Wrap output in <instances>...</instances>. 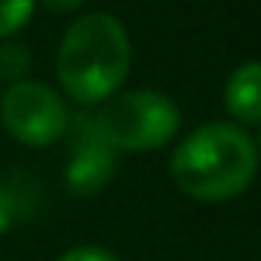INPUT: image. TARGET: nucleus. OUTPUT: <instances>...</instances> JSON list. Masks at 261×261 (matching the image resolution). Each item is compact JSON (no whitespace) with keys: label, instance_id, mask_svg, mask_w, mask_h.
Segmentation results:
<instances>
[{"label":"nucleus","instance_id":"nucleus-7","mask_svg":"<svg viewBox=\"0 0 261 261\" xmlns=\"http://www.w3.org/2000/svg\"><path fill=\"white\" fill-rule=\"evenodd\" d=\"M31 13H34V0H0V40L22 31Z\"/></svg>","mask_w":261,"mask_h":261},{"label":"nucleus","instance_id":"nucleus-5","mask_svg":"<svg viewBox=\"0 0 261 261\" xmlns=\"http://www.w3.org/2000/svg\"><path fill=\"white\" fill-rule=\"evenodd\" d=\"M71 133V148H68V166H65V181L68 191L77 197H92L108 188L117 169V151L101 139L95 117L80 114L68 123ZM65 133V136H68Z\"/></svg>","mask_w":261,"mask_h":261},{"label":"nucleus","instance_id":"nucleus-11","mask_svg":"<svg viewBox=\"0 0 261 261\" xmlns=\"http://www.w3.org/2000/svg\"><path fill=\"white\" fill-rule=\"evenodd\" d=\"M40 4L46 10H53V13H71V10H77L83 4V0H40Z\"/></svg>","mask_w":261,"mask_h":261},{"label":"nucleus","instance_id":"nucleus-1","mask_svg":"<svg viewBox=\"0 0 261 261\" xmlns=\"http://www.w3.org/2000/svg\"><path fill=\"white\" fill-rule=\"evenodd\" d=\"M169 172L178 191L200 203L233 200L258 172V148L233 123H206L178 142Z\"/></svg>","mask_w":261,"mask_h":261},{"label":"nucleus","instance_id":"nucleus-6","mask_svg":"<svg viewBox=\"0 0 261 261\" xmlns=\"http://www.w3.org/2000/svg\"><path fill=\"white\" fill-rule=\"evenodd\" d=\"M224 105L240 123H261V62H243L224 86Z\"/></svg>","mask_w":261,"mask_h":261},{"label":"nucleus","instance_id":"nucleus-4","mask_svg":"<svg viewBox=\"0 0 261 261\" xmlns=\"http://www.w3.org/2000/svg\"><path fill=\"white\" fill-rule=\"evenodd\" d=\"M0 123L28 148H46L68 133L71 114L62 95L40 80H16L0 98Z\"/></svg>","mask_w":261,"mask_h":261},{"label":"nucleus","instance_id":"nucleus-10","mask_svg":"<svg viewBox=\"0 0 261 261\" xmlns=\"http://www.w3.org/2000/svg\"><path fill=\"white\" fill-rule=\"evenodd\" d=\"M59 261H120V258L101 246H77V249H68Z\"/></svg>","mask_w":261,"mask_h":261},{"label":"nucleus","instance_id":"nucleus-2","mask_svg":"<svg viewBox=\"0 0 261 261\" xmlns=\"http://www.w3.org/2000/svg\"><path fill=\"white\" fill-rule=\"evenodd\" d=\"M129 62L133 46L126 28L108 13H89L65 31L56 56V74L74 101L98 105L120 92Z\"/></svg>","mask_w":261,"mask_h":261},{"label":"nucleus","instance_id":"nucleus-12","mask_svg":"<svg viewBox=\"0 0 261 261\" xmlns=\"http://www.w3.org/2000/svg\"><path fill=\"white\" fill-rule=\"evenodd\" d=\"M258 160H261V136H258Z\"/></svg>","mask_w":261,"mask_h":261},{"label":"nucleus","instance_id":"nucleus-9","mask_svg":"<svg viewBox=\"0 0 261 261\" xmlns=\"http://www.w3.org/2000/svg\"><path fill=\"white\" fill-rule=\"evenodd\" d=\"M25 200L13 191V188H0V230H7L13 221H19L25 215Z\"/></svg>","mask_w":261,"mask_h":261},{"label":"nucleus","instance_id":"nucleus-3","mask_svg":"<svg viewBox=\"0 0 261 261\" xmlns=\"http://www.w3.org/2000/svg\"><path fill=\"white\" fill-rule=\"evenodd\" d=\"M95 117L101 139L114 151H154L178 133V108L169 95L154 89H133L111 95Z\"/></svg>","mask_w":261,"mask_h":261},{"label":"nucleus","instance_id":"nucleus-8","mask_svg":"<svg viewBox=\"0 0 261 261\" xmlns=\"http://www.w3.org/2000/svg\"><path fill=\"white\" fill-rule=\"evenodd\" d=\"M28 62H31V56H28L25 46H19V43H4L0 46V77H10L16 83L25 74Z\"/></svg>","mask_w":261,"mask_h":261}]
</instances>
